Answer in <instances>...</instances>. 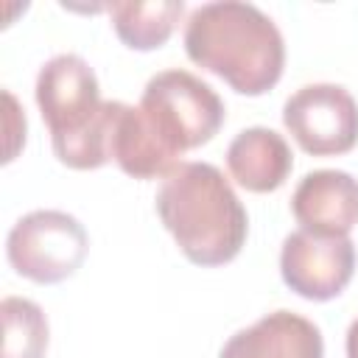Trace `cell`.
<instances>
[{"mask_svg": "<svg viewBox=\"0 0 358 358\" xmlns=\"http://www.w3.org/2000/svg\"><path fill=\"white\" fill-rule=\"evenodd\" d=\"M185 53L201 70L224 78L238 95H266L285 67V42L274 20L252 3L218 0L190 11Z\"/></svg>", "mask_w": 358, "mask_h": 358, "instance_id": "obj_1", "label": "cell"}, {"mask_svg": "<svg viewBox=\"0 0 358 358\" xmlns=\"http://www.w3.org/2000/svg\"><path fill=\"white\" fill-rule=\"evenodd\" d=\"M157 215L196 266H224L246 243L249 215L232 185L210 162H179L157 193Z\"/></svg>", "mask_w": 358, "mask_h": 358, "instance_id": "obj_2", "label": "cell"}, {"mask_svg": "<svg viewBox=\"0 0 358 358\" xmlns=\"http://www.w3.org/2000/svg\"><path fill=\"white\" fill-rule=\"evenodd\" d=\"M34 95L62 165L92 171L109 162L115 101H101L98 76L81 56L59 53L48 59Z\"/></svg>", "mask_w": 358, "mask_h": 358, "instance_id": "obj_3", "label": "cell"}, {"mask_svg": "<svg viewBox=\"0 0 358 358\" xmlns=\"http://www.w3.org/2000/svg\"><path fill=\"white\" fill-rule=\"evenodd\" d=\"M137 109L173 159L210 143L227 117L221 95L207 81L179 67L151 76Z\"/></svg>", "mask_w": 358, "mask_h": 358, "instance_id": "obj_4", "label": "cell"}, {"mask_svg": "<svg viewBox=\"0 0 358 358\" xmlns=\"http://www.w3.org/2000/svg\"><path fill=\"white\" fill-rule=\"evenodd\" d=\"M87 252L90 235L84 224L62 210H34L22 215L6 238L11 268L39 285H53L73 277Z\"/></svg>", "mask_w": 358, "mask_h": 358, "instance_id": "obj_5", "label": "cell"}, {"mask_svg": "<svg viewBox=\"0 0 358 358\" xmlns=\"http://www.w3.org/2000/svg\"><path fill=\"white\" fill-rule=\"evenodd\" d=\"M282 123L310 157H338L358 145V101L341 84H305L282 106Z\"/></svg>", "mask_w": 358, "mask_h": 358, "instance_id": "obj_6", "label": "cell"}, {"mask_svg": "<svg viewBox=\"0 0 358 358\" xmlns=\"http://www.w3.org/2000/svg\"><path fill=\"white\" fill-rule=\"evenodd\" d=\"M282 282L302 299H336L355 274V243L347 235H313L296 229L280 249Z\"/></svg>", "mask_w": 358, "mask_h": 358, "instance_id": "obj_7", "label": "cell"}, {"mask_svg": "<svg viewBox=\"0 0 358 358\" xmlns=\"http://www.w3.org/2000/svg\"><path fill=\"white\" fill-rule=\"evenodd\" d=\"M291 213L313 235H350L358 224V179L336 168L310 171L291 196Z\"/></svg>", "mask_w": 358, "mask_h": 358, "instance_id": "obj_8", "label": "cell"}, {"mask_svg": "<svg viewBox=\"0 0 358 358\" xmlns=\"http://www.w3.org/2000/svg\"><path fill=\"white\" fill-rule=\"evenodd\" d=\"M218 358H324V338L310 319L274 310L229 336Z\"/></svg>", "mask_w": 358, "mask_h": 358, "instance_id": "obj_9", "label": "cell"}, {"mask_svg": "<svg viewBox=\"0 0 358 358\" xmlns=\"http://www.w3.org/2000/svg\"><path fill=\"white\" fill-rule=\"evenodd\" d=\"M227 168L241 187L252 193H271L288 179L294 154L280 131L252 126L232 137L227 148Z\"/></svg>", "mask_w": 358, "mask_h": 358, "instance_id": "obj_10", "label": "cell"}, {"mask_svg": "<svg viewBox=\"0 0 358 358\" xmlns=\"http://www.w3.org/2000/svg\"><path fill=\"white\" fill-rule=\"evenodd\" d=\"M109 159L134 179H157L168 176L179 162L159 145L154 131L137 106L115 101V120L109 134Z\"/></svg>", "mask_w": 358, "mask_h": 358, "instance_id": "obj_11", "label": "cell"}, {"mask_svg": "<svg viewBox=\"0 0 358 358\" xmlns=\"http://www.w3.org/2000/svg\"><path fill=\"white\" fill-rule=\"evenodd\" d=\"M112 28L117 39L131 50H157L162 48L176 22L185 14L182 0H159V3H112Z\"/></svg>", "mask_w": 358, "mask_h": 358, "instance_id": "obj_12", "label": "cell"}, {"mask_svg": "<svg viewBox=\"0 0 358 358\" xmlns=\"http://www.w3.org/2000/svg\"><path fill=\"white\" fill-rule=\"evenodd\" d=\"M3 316V355L0 358H45L48 319L42 308L25 296H6Z\"/></svg>", "mask_w": 358, "mask_h": 358, "instance_id": "obj_13", "label": "cell"}, {"mask_svg": "<svg viewBox=\"0 0 358 358\" xmlns=\"http://www.w3.org/2000/svg\"><path fill=\"white\" fill-rule=\"evenodd\" d=\"M347 358H358V319H352V324L347 327Z\"/></svg>", "mask_w": 358, "mask_h": 358, "instance_id": "obj_14", "label": "cell"}]
</instances>
